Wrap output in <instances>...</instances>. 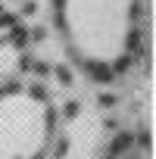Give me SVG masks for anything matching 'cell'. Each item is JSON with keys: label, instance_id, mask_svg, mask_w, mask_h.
<instances>
[{"label": "cell", "instance_id": "2", "mask_svg": "<svg viewBox=\"0 0 156 159\" xmlns=\"http://www.w3.org/2000/svg\"><path fill=\"white\" fill-rule=\"evenodd\" d=\"M47 131L50 119L41 97L25 91L0 97V159H41Z\"/></svg>", "mask_w": 156, "mask_h": 159}, {"label": "cell", "instance_id": "1", "mask_svg": "<svg viewBox=\"0 0 156 159\" xmlns=\"http://www.w3.org/2000/svg\"><path fill=\"white\" fill-rule=\"evenodd\" d=\"M69 47L94 69H116L134 34V0H59Z\"/></svg>", "mask_w": 156, "mask_h": 159}]
</instances>
